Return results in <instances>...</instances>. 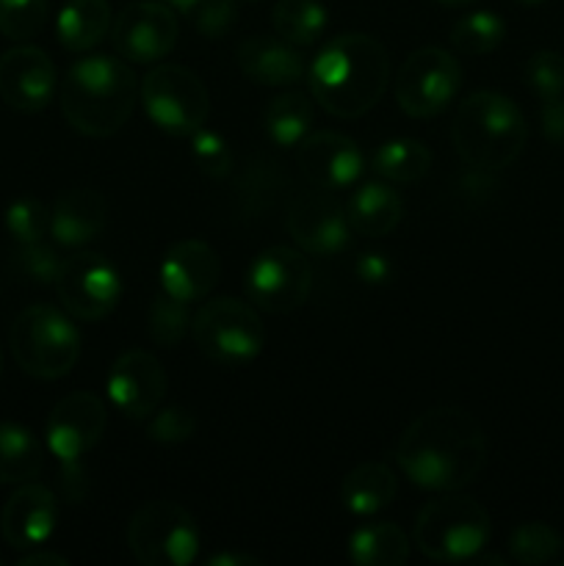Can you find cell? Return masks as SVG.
<instances>
[{"mask_svg": "<svg viewBox=\"0 0 564 566\" xmlns=\"http://www.w3.org/2000/svg\"><path fill=\"white\" fill-rule=\"evenodd\" d=\"M396 462L420 490L457 492L473 484L484 470V431L464 409H429L407 426L398 440Z\"/></svg>", "mask_w": 564, "mask_h": 566, "instance_id": "6da1fadb", "label": "cell"}, {"mask_svg": "<svg viewBox=\"0 0 564 566\" xmlns=\"http://www.w3.org/2000/svg\"><path fill=\"white\" fill-rule=\"evenodd\" d=\"M387 81V50L368 33H343L330 39L307 66L310 94L337 119L368 114L385 94Z\"/></svg>", "mask_w": 564, "mask_h": 566, "instance_id": "7a4b0ae2", "label": "cell"}, {"mask_svg": "<svg viewBox=\"0 0 564 566\" xmlns=\"http://www.w3.org/2000/svg\"><path fill=\"white\" fill-rule=\"evenodd\" d=\"M138 81L127 61L116 55H86L61 81V114L72 130L105 138L127 125L136 105Z\"/></svg>", "mask_w": 564, "mask_h": 566, "instance_id": "3957f363", "label": "cell"}, {"mask_svg": "<svg viewBox=\"0 0 564 566\" xmlns=\"http://www.w3.org/2000/svg\"><path fill=\"white\" fill-rule=\"evenodd\" d=\"M451 138L468 169L492 175L520 158L529 127L523 111L512 99L498 92H476L459 105Z\"/></svg>", "mask_w": 564, "mask_h": 566, "instance_id": "277c9868", "label": "cell"}, {"mask_svg": "<svg viewBox=\"0 0 564 566\" xmlns=\"http://www.w3.org/2000/svg\"><path fill=\"white\" fill-rule=\"evenodd\" d=\"M14 363L33 379L53 381L70 374L81 357V332L70 313L50 304H33L14 318L9 332Z\"/></svg>", "mask_w": 564, "mask_h": 566, "instance_id": "5b68a950", "label": "cell"}, {"mask_svg": "<svg viewBox=\"0 0 564 566\" xmlns=\"http://www.w3.org/2000/svg\"><path fill=\"white\" fill-rule=\"evenodd\" d=\"M490 514L464 495L429 501L415 520V545L429 562L470 564L490 542Z\"/></svg>", "mask_w": 564, "mask_h": 566, "instance_id": "8992f818", "label": "cell"}, {"mask_svg": "<svg viewBox=\"0 0 564 566\" xmlns=\"http://www.w3.org/2000/svg\"><path fill=\"white\" fill-rule=\"evenodd\" d=\"M191 335L199 352L216 365L238 368L260 357L265 343L263 324L249 304L238 298H210L197 310Z\"/></svg>", "mask_w": 564, "mask_h": 566, "instance_id": "52a82bcc", "label": "cell"}, {"mask_svg": "<svg viewBox=\"0 0 564 566\" xmlns=\"http://www.w3.org/2000/svg\"><path fill=\"white\" fill-rule=\"evenodd\" d=\"M138 94L149 122L175 138H191L208 119V88L180 64H158L149 70Z\"/></svg>", "mask_w": 564, "mask_h": 566, "instance_id": "ba28073f", "label": "cell"}, {"mask_svg": "<svg viewBox=\"0 0 564 566\" xmlns=\"http://www.w3.org/2000/svg\"><path fill=\"white\" fill-rule=\"evenodd\" d=\"M127 547L144 566H188L199 553L197 523L171 501L144 503L127 525Z\"/></svg>", "mask_w": 564, "mask_h": 566, "instance_id": "9c48e42d", "label": "cell"}, {"mask_svg": "<svg viewBox=\"0 0 564 566\" xmlns=\"http://www.w3.org/2000/svg\"><path fill=\"white\" fill-rule=\"evenodd\" d=\"M396 99L412 119H429L442 114L462 88V66L440 48L415 50L398 70Z\"/></svg>", "mask_w": 564, "mask_h": 566, "instance_id": "30bf717a", "label": "cell"}, {"mask_svg": "<svg viewBox=\"0 0 564 566\" xmlns=\"http://www.w3.org/2000/svg\"><path fill=\"white\" fill-rule=\"evenodd\" d=\"M55 293L75 321H103L122 298L119 269L97 252L72 254L61 263Z\"/></svg>", "mask_w": 564, "mask_h": 566, "instance_id": "8fae6325", "label": "cell"}, {"mask_svg": "<svg viewBox=\"0 0 564 566\" xmlns=\"http://www.w3.org/2000/svg\"><path fill=\"white\" fill-rule=\"evenodd\" d=\"M313 287V269L304 252L291 247H269L247 271V296L271 315H288L302 307Z\"/></svg>", "mask_w": 564, "mask_h": 566, "instance_id": "7c38bea8", "label": "cell"}, {"mask_svg": "<svg viewBox=\"0 0 564 566\" xmlns=\"http://www.w3.org/2000/svg\"><path fill=\"white\" fill-rule=\"evenodd\" d=\"M285 221L296 247L315 258L343 252L352 238L346 208L324 188L313 186V191H299L288 205Z\"/></svg>", "mask_w": 564, "mask_h": 566, "instance_id": "4fadbf2b", "label": "cell"}, {"mask_svg": "<svg viewBox=\"0 0 564 566\" xmlns=\"http://www.w3.org/2000/svg\"><path fill=\"white\" fill-rule=\"evenodd\" d=\"M177 33H180V25L171 6L138 0V3L125 6L116 17L111 28V42L122 59L133 64H155L175 50Z\"/></svg>", "mask_w": 564, "mask_h": 566, "instance_id": "5bb4252c", "label": "cell"}, {"mask_svg": "<svg viewBox=\"0 0 564 566\" xmlns=\"http://www.w3.org/2000/svg\"><path fill=\"white\" fill-rule=\"evenodd\" d=\"M59 88V72L42 48L20 44L0 55V97L20 114H36L50 105Z\"/></svg>", "mask_w": 564, "mask_h": 566, "instance_id": "9a60e30c", "label": "cell"}, {"mask_svg": "<svg viewBox=\"0 0 564 566\" xmlns=\"http://www.w3.org/2000/svg\"><path fill=\"white\" fill-rule=\"evenodd\" d=\"M108 412L94 392H72L61 398L48 418V448L61 464H72L92 451L105 434Z\"/></svg>", "mask_w": 564, "mask_h": 566, "instance_id": "2e32d148", "label": "cell"}, {"mask_svg": "<svg viewBox=\"0 0 564 566\" xmlns=\"http://www.w3.org/2000/svg\"><path fill=\"white\" fill-rule=\"evenodd\" d=\"M296 164L310 186L324 191H343L354 186L365 169L357 142L332 130L307 133L296 147Z\"/></svg>", "mask_w": 564, "mask_h": 566, "instance_id": "e0dca14e", "label": "cell"}, {"mask_svg": "<svg viewBox=\"0 0 564 566\" xmlns=\"http://www.w3.org/2000/svg\"><path fill=\"white\" fill-rule=\"evenodd\" d=\"M166 396V370L149 352H125L108 370V398L125 418L147 420Z\"/></svg>", "mask_w": 564, "mask_h": 566, "instance_id": "ac0fdd59", "label": "cell"}, {"mask_svg": "<svg viewBox=\"0 0 564 566\" xmlns=\"http://www.w3.org/2000/svg\"><path fill=\"white\" fill-rule=\"evenodd\" d=\"M59 501L42 484H25L6 501L0 512V534L14 551L42 547L55 534Z\"/></svg>", "mask_w": 564, "mask_h": 566, "instance_id": "d6986e66", "label": "cell"}, {"mask_svg": "<svg viewBox=\"0 0 564 566\" xmlns=\"http://www.w3.org/2000/svg\"><path fill=\"white\" fill-rule=\"evenodd\" d=\"M221 274L219 254L208 247L205 241H188L175 243L166 252L164 263H160V291L169 296L180 298V302H199L208 296L216 287Z\"/></svg>", "mask_w": 564, "mask_h": 566, "instance_id": "ffe728a7", "label": "cell"}, {"mask_svg": "<svg viewBox=\"0 0 564 566\" xmlns=\"http://www.w3.org/2000/svg\"><path fill=\"white\" fill-rule=\"evenodd\" d=\"M238 66L258 86H293L307 77V64L296 44L280 36H247L238 44Z\"/></svg>", "mask_w": 564, "mask_h": 566, "instance_id": "44dd1931", "label": "cell"}, {"mask_svg": "<svg viewBox=\"0 0 564 566\" xmlns=\"http://www.w3.org/2000/svg\"><path fill=\"white\" fill-rule=\"evenodd\" d=\"M105 224H108V205L88 188H72L61 193L50 210V235L66 249L92 243L105 230Z\"/></svg>", "mask_w": 564, "mask_h": 566, "instance_id": "7402d4cb", "label": "cell"}, {"mask_svg": "<svg viewBox=\"0 0 564 566\" xmlns=\"http://www.w3.org/2000/svg\"><path fill=\"white\" fill-rule=\"evenodd\" d=\"M346 216L354 232L365 238H382L398 227L404 216V202L385 182H365L348 197Z\"/></svg>", "mask_w": 564, "mask_h": 566, "instance_id": "603a6c76", "label": "cell"}, {"mask_svg": "<svg viewBox=\"0 0 564 566\" xmlns=\"http://www.w3.org/2000/svg\"><path fill=\"white\" fill-rule=\"evenodd\" d=\"M396 475L382 462H363L343 479L341 501L354 517H374L396 497Z\"/></svg>", "mask_w": 564, "mask_h": 566, "instance_id": "cb8c5ba5", "label": "cell"}, {"mask_svg": "<svg viewBox=\"0 0 564 566\" xmlns=\"http://www.w3.org/2000/svg\"><path fill=\"white\" fill-rule=\"evenodd\" d=\"M111 31L108 0H66L55 20L59 44L70 53H86L97 48Z\"/></svg>", "mask_w": 564, "mask_h": 566, "instance_id": "d4e9b609", "label": "cell"}, {"mask_svg": "<svg viewBox=\"0 0 564 566\" xmlns=\"http://www.w3.org/2000/svg\"><path fill=\"white\" fill-rule=\"evenodd\" d=\"M348 558L357 566H401L409 558V539L393 523H365L348 536Z\"/></svg>", "mask_w": 564, "mask_h": 566, "instance_id": "484cf974", "label": "cell"}, {"mask_svg": "<svg viewBox=\"0 0 564 566\" xmlns=\"http://www.w3.org/2000/svg\"><path fill=\"white\" fill-rule=\"evenodd\" d=\"M313 125V94L285 92L280 97L269 99L263 111V130L271 144L282 149L299 147Z\"/></svg>", "mask_w": 564, "mask_h": 566, "instance_id": "4316f807", "label": "cell"}, {"mask_svg": "<svg viewBox=\"0 0 564 566\" xmlns=\"http://www.w3.org/2000/svg\"><path fill=\"white\" fill-rule=\"evenodd\" d=\"M431 153L418 138H390L370 155V171L387 182H418L429 175Z\"/></svg>", "mask_w": 564, "mask_h": 566, "instance_id": "83f0119b", "label": "cell"}, {"mask_svg": "<svg viewBox=\"0 0 564 566\" xmlns=\"http://www.w3.org/2000/svg\"><path fill=\"white\" fill-rule=\"evenodd\" d=\"M44 464L36 437L17 423H0V484H25Z\"/></svg>", "mask_w": 564, "mask_h": 566, "instance_id": "f1b7e54d", "label": "cell"}, {"mask_svg": "<svg viewBox=\"0 0 564 566\" xmlns=\"http://www.w3.org/2000/svg\"><path fill=\"white\" fill-rule=\"evenodd\" d=\"M271 22H274L280 39L296 44V48H313L324 36L330 11L318 0H280L274 6Z\"/></svg>", "mask_w": 564, "mask_h": 566, "instance_id": "f546056e", "label": "cell"}, {"mask_svg": "<svg viewBox=\"0 0 564 566\" xmlns=\"http://www.w3.org/2000/svg\"><path fill=\"white\" fill-rule=\"evenodd\" d=\"M506 39V22L495 11H470L451 28V44L462 55H487Z\"/></svg>", "mask_w": 564, "mask_h": 566, "instance_id": "4dcf8cb0", "label": "cell"}, {"mask_svg": "<svg viewBox=\"0 0 564 566\" xmlns=\"http://www.w3.org/2000/svg\"><path fill=\"white\" fill-rule=\"evenodd\" d=\"M191 310L188 302L169 296L166 291H160L158 296L149 302L147 310V332L158 346L175 348L180 346L182 337L191 332Z\"/></svg>", "mask_w": 564, "mask_h": 566, "instance_id": "1f68e13d", "label": "cell"}, {"mask_svg": "<svg viewBox=\"0 0 564 566\" xmlns=\"http://www.w3.org/2000/svg\"><path fill=\"white\" fill-rule=\"evenodd\" d=\"M562 547V534L545 523H523L512 531V536H509V556L523 566L556 562Z\"/></svg>", "mask_w": 564, "mask_h": 566, "instance_id": "d6a6232c", "label": "cell"}, {"mask_svg": "<svg viewBox=\"0 0 564 566\" xmlns=\"http://www.w3.org/2000/svg\"><path fill=\"white\" fill-rule=\"evenodd\" d=\"M285 186V175H280L271 160L260 158L243 171L241 182H238V197L249 213H265L280 199V191Z\"/></svg>", "mask_w": 564, "mask_h": 566, "instance_id": "836d02e7", "label": "cell"}, {"mask_svg": "<svg viewBox=\"0 0 564 566\" xmlns=\"http://www.w3.org/2000/svg\"><path fill=\"white\" fill-rule=\"evenodd\" d=\"M48 0H0V33L11 42L36 36L48 22Z\"/></svg>", "mask_w": 564, "mask_h": 566, "instance_id": "e575fe53", "label": "cell"}, {"mask_svg": "<svg viewBox=\"0 0 564 566\" xmlns=\"http://www.w3.org/2000/svg\"><path fill=\"white\" fill-rule=\"evenodd\" d=\"M3 224L17 243H39L50 232V210L33 197H22L6 208Z\"/></svg>", "mask_w": 564, "mask_h": 566, "instance_id": "d590c367", "label": "cell"}, {"mask_svg": "<svg viewBox=\"0 0 564 566\" xmlns=\"http://www.w3.org/2000/svg\"><path fill=\"white\" fill-rule=\"evenodd\" d=\"M61 263L64 260L59 258V252L53 247H48L44 241L20 243V249L11 258V269L17 271V276H22L25 282H33V285H55Z\"/></svg>", "mask_w": 564, "mask_h": 566, "instance_id": "8d00e7d4", "label": "cell"}, {"mask_svg": "<svg viewBox=\"0 0 564 566\" xmlns=\"http://www.w3.org/2000/svg\"><path fill=\"white\" fill-rule=\"evenodd\" d=\"M525 86L547 103L564 94V55L556 50H536L529 61H525Z\"/></svg>", "mask_w": 564, "mask_h": 566, "instance_id": "74e56055", "label": "cell"}, {"mask_svg": "<svg viewBox=\"0 0 564 566\" xmlns=\"http://www.w3.org/2000/svg\"><path fill=\"white\" fill-rule=\"evenodd\" d=\"M191 158L197 169L210 180H224L232 175V149L219 133L199 127L191 136Z\"/></svg>", "mask_w": 564, "mask_h": 566, "instance_id": "f35d334b", "label": "cell"}, {"mask_svg": "<svg viewBox=\"0 0 564 566\" xmlns=\"http://www.w3.org/2000/svg\"><path fill=\"white\" fill-rule=\"evenodd\" d=\"M194 431H197V418L186 407H177L175 403V407L155 409L149 415L147 437L160 442V446H180V442L191 440Z\"/></svg>", "mask_w": 564, "mask_h": 566, "instance_id": "ab89813d", "label": "cell"}, {"mask_svg": "<svg viewBox=\"0 0 564 566\" xmlns=\"http://www.w3.org/2000/svg\"><path fill=\"white\" fill-rule=\"evenodd\" d=\"M191 20L205 39L227 36L238 20L236 0H202Z\"/></svg>", "mask_w": 564, "mask_h": 566, "instance_id": "60d3db41", "label": "cell"}, {"mask_svg": "<svg viewBox=\"0 0 564 566\" xmlns=\"http://www.w3.org/2000/svg\"><path fill=\"white\" fill-rule=\"evenodd\" d=\"M354 274L363 285H385L393 274V265L382 252H363L354 260Z\"/></svg>", "mask_w": 564, "mask_h": 566, "instance_id": "b9f144b4", "label": "cell"}, {"mask_svg": "<svg viewBox=\"0 0 564 566\" xmlns=\"http://www.w3.org/2000/svg\"><path fill=\"white\" fill-rule=\"evenodd\" d=\"M542 133L553 147L564 149V94L542 103Z\"/></svg>", "mask_w": 564, "mask_h": 566, "instance_id": "7bdbcfd3", "label": "cell"}, {"mask_svg": "<svg viewBox=\"0 0 564 566\" xmlns=\"http://www.w3.org/2000/svg\"><path fill=\"white\" fill-rule=\"evenodd\" d=\"M17 564H20V566H66L70 562H66V558L61 556V553L36 551V547H33V551H28L25 556H22Z\"/></svg>", "mask_w": 564, "mask_h": 566, "instance_id": "ee69618b", "label": "cell"}, {"mask_svg": "<svg viewBox=\"0 0 564 566\" xmlns=\"http://www.w3.org/2000/svg\"><path fill=\"white\" fill-rule=\"evenodd\" d=\"M208 566H260V558L243 553H216L208 558Z\"/></svg>", "mask_w": 564, "mask_h": 566, "instance_id": "f6af8a7d", "label": "cell"}, {"mask_svg": "<svg viewBox=\"0 0 564 566\" xmlns=\"http://www.w3.org/2000/svg\"><path fill=\"white\" fill-rule=\"evenodd\" d=\"M164 3L171 6V9H175V11H180V14L191 17L194 11L199 9V3H202V0H164Z\"/></svg>", "mask_w": 564, "mask_h": 566, "instance_id": "bcb514c9", "label": "cell"}, {"mask_svg": "<svg viewBox=\"0 0 564 566\" xmlns=\"http://www.w3.org/2000/svg\"><path fill=\"white\" fill-rule=\"evenodd\" d=\"M437 3L440 6H468V3H473V0H437Z\"/></svg>", "mask_w": 564, "mask_h": 566, "instance_id": "7dc6e473", "label": "cell"}, {"mask_svg": "<svg viewBox=\"0 0 564 566\" xmlns=\"http://www.w3.org/2000/svg\"><path fill=\"white\" fill-rule=\"evenodd\" d=\"M514 3H520V6H542V3H545V0H514Z\"/></svg>", "mask_w": 564, "mask_h": 566, "instance_id": "c3c4849f", "label": "cell"}, {"mask_svg": "<svg viewBox=\"0 0 564 566\" xmlns=\"http://www.w3.org/2000/svg\"><path fill=\"white\" fill-rule=\"evenodd\" d=\"M0 374H3V352H0Z\"/></svg>", "mask_w": 564, "mask_h": 566, "instance_id": "681fc988", "label": "cell"}, {"mask_svg": "<svg viewBox=\"0 0 564 566\" xmlns=\"http://www.w3.org/2000/svg\"><path fill=\"white\" fill-rule=\"evenodd\" d=\"M247 3H260V0H247Z\"/></svg>", "mask_w": 564, "mask_h": 566, "instance_id": "f907efd6", "label": "cell"}, {"mask_svg": "<svg viewBox=\"0 0 564 566\" xmlns=\"http://www.w3.org/2000/svg\"><path fill=\"white\" fill-rule=\"evenodd\" d=\"M0 564H3V558H0Z\"/></svg>", "mask_w": 564, "mask_h": 566, "instance_id": "816d5d0a", "label": "cell"}]
</instances>
